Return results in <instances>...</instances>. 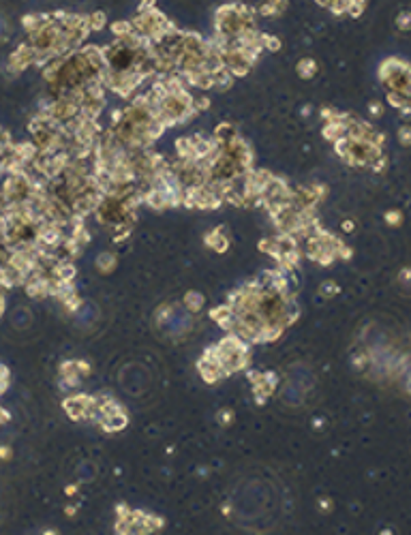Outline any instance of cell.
Returning a JSON list of instances; mask_svg holds the SVG:
<instances>
[{"label":"cell","mask_w":411,"mask_h":535,"mask_svg":"<svg viewBox=\"0 0 411 535\" xmlns=\"http://www.w3.org/2000/svg\"><path fill=\"white\" fill-rule=\"evenodd\" d=\"M88 19V28L90 30H101V28L105 26V15L103 13H95V15H90V17H86Z\"/></svg>","instance_id":"ba28073f"},{"label":"cell","mask_w":411,"mask_h":535,"mask_svg":"<svg viewBox=\"0 0 411 535\" xmlns=\"http://www.w3.org/2000/svg\"><path fill=\"white\" fill-rule=\"evenodd\" d=\"M2 420H6V416H4V413H2V411H0V422H2Z\"/></svg>","instance_id":"e0dca14e"},{"label":"cell","mask_w":411,"mask_h":535,"mask_svg":"<svg viewBox=\"0 0 411 535\" xmlns=\"http://www.w3.org/2000/svg\"><path fill=\"white\" fill-rule=\"evenodd\" d=\"M396 26L401 28V30H409L411 28V13L409 11H403L399 17H396Z\"/></svg>","instance_id":"30bf717a"},{"label":"cell","mask_w":411,"mask_h":535,"mask_svg":"<svg viewBox=\"0 0 411 535\" xmlns=\"http://www.w3.org/2000/svg\"><path fill=\"white\" fill-rule=\"evenodd\" d=\"M287 6V0H268L262 9H259V15H280Z\"/></svg>","instance_id":"6da1fadb"},{"label":"cell","mask_w":411,"mask_h":535,"mask_svg":"<svg viewBox=\"0 0 411 535\" xmlns=\"http://www.w3.org/2000/svg\"><path fill=\"white\" fill-rule=\"evenodd\" d=\"M232 420H234V413L229 411V409H225V413H221V416H219V422L221 424H229Z\"/></svg>","instance_id":"5bb4252c"},{"label":"cell","mask_w":411,"mask_h":535,"mask_svg":"<svg viewBox=\"0 0 411 535\" xmlns=\"http://www.w3.org/2000/svg\"><path fill=\"white\" fill-rule=\"evenodd\" d=\"M114 32L118 34V39L125 37V34H131L133 32V24H131V21H125V24L118 21V24H114Z\"/></svg>","instance_id":"9c48e42d"},{"label":"cell","mask_w":411,"mask_h":535,"mask_svg":"<svg viewBox=\"0 0 411 535\" xmlns=\"http://www.w3.org/2000/svg\"><path fill=\"white\" fill-rule=\"evenodd\" d=\"M317 4H321V6H330V4H332V0H317Z\"/></svg>","instance_id":"2e32d148"},{"label":"cell","mask_w":411,"mask_h":535,"mask_svg":"<svg viewBox=\"0 0 411 535\" xmlns=\"http://www.w3.org/2000/svg\"><path fill=\"white\" fill-rule=\"evenodd\" d=\"M364 6H366L364 0H351V2H349V11H347V13H349V15H353V17H358L360 13L364 11Z\"/></svg>","instance_id":"8fae6325"},{"label":"cell","mask_w":411,"mask_h":535,"mask_svg":"<svg viewBox=\"0 0 411 535\" xmlns=\"http://www.w3.org/2000/svg\"><path fill=\"white\" fill-rule=\"evenodd\" d=\"M349 2L351 0H332V4H330L328 9L332 13H336V15H343V13L349 11Z\"/></svg>","instance_id":"52a82bcc"},{"label":"cell","mask_w":411,"mask_h":535,"mask_svg":"<svg viewBox=\"0 0 411 535\" xmlns=\"http://www.w3.org/2000/svg\"><path fill=\"white\" fill-rule=\"evenodd\" d=\"M317 73V62L311 58H304L298 62V75L304 77V80H311V77Z\"/></svg>","instance_id":"3957f363"},{"label":"cell","mask_w":411,"mask_h":535,"mask_svg":"<svg viewBox=\"0 0 411 535\" xmlns=\"http://www.w3.org/2000/svg\"><path fill=\"white\" fill-rule=\"evenodd\" d=\"M97 268L101 270V272H112V270L116 268V257H114L112 253H103V255H99V259H97Z\"/></svg>","instance_id":"5b68a950"},{"label":"cell","mask_w":411,"mask_h":535,"mask_svg":"<svg viewBox=\"0 0 411 535\" xmlns=\"http://www.w3.org/2000/svg\"><path fill=\"white\" fill-rule=\"evenodd\" d=\"M184 302H186V306H189L191 311H199L201 304H204V298H201L199 294H195V291H191V294L184 298Z\"/></svg>","instance_id":"8992f818"},{"label":"cell","mask_w":411,"mask_h":535,"mask_svg":"<svg viewBox=\"0 0 411 535\" xmlns=\"http://www.w3.org/2000/svg\"><path fill=\"white\" fill-rule=\"evenodd\" d=\"M262 43H264V47L274 49V52H276V49L280 47V41H278V39H274V37H270V34H262Z\"/></svg>","instance_id":"7c38bea8"},{"label":"cell","mask_w":411,"mask_h":535,"mask_svg":"<svg viewBox=\"0 0 411 535\" xmlns=\"http://www.w3.org/2000/svg\"><path fill=\"white\" fill-rule=\"evenodd\" d=\"M388 220H390V225H399L401 212H388Z\"/></svg>","instance_id":"9a60e30c"},{"label":"cell","mask_w":411,"mask_h":535,"mask_svg":"<svg viewBox=\"0 0 411 535\" xmlns=\"http://www.w3.org/2000/svg\"><path fill=\"white\" fill-rule=\"evenodd\" d=\"M399 137H401L403 144L409 146V144H411V126H403L401 131H399Z\"/></svg>","instance_id":"4fadbf2b"},{"label":"cell","mask_w":411,"mask_h":535,"mask_svg":"<svg viewBox=\"0 0 411 535\" xmlns=\"http://www.w3.org/2000/svg\"><path fill=\"white\" fill-rule=\"evenodd\" d=\"M208 244L214 246L219 253H223L227 248V238L223 235V229H214L210 235H208Z\"/></svg>","instance_id":"277c9868"},{"label":"cell","mask_w":411,"mask_h":535,"mask_svg":"<svg viewBox=\"0 0 411 535\" xmlns=\"http://www.w3.org/2000/svg\"><path fill=\"white\" fill-rule=\"evenodd\" d=\"M216 141L223 146V144H229L232 139H236V128L232 124H219V128H216Z\"/></svg>","instance_id":"7a4b0ae2"}]
</instances>
